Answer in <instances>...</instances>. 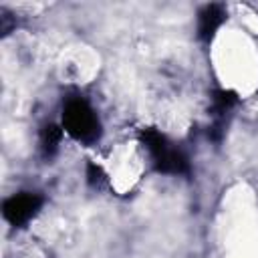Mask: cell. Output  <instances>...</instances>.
I'll use <instances>...</instances> for the list:
<instances>
[{
	"label": "cell",
	"instance_id": "cell-1",
	"mask_svg": "<svg viewBox=\"0 0 258 258\" xmlns=\"http://www.w3.org/2000/svg\"><path fill=\"white\" fill-rule=\"evenodd\" d=\"M139 141L149 151L151 163H153L157 173H165V175H187L189 173L187 155L179 147H175L157 129H153V127L141 129Z\"/></svg>",
	"mask_w": 258,
	"mask_h": 258
},
{
	"label": "cell",
	"instance_id": "cell-2",
	"mask_svg": "<svg viewBox=\"0 0 258 258\" xmlns=\"http://www.w3.org/2000/svg\"><path fill=\"white\" fill-rule=\"evenodd\" d=\"M62 129L83 145H93L101 137V123L97 113L79 95L69 97L62 105Z\"/></svg>",
	"mask_w": 258,
	"mask_h": 258
},
{
	"label": "cell",
	"instance_id": "cell-3",
	"mask_svg": "<svg viewBox=\"0 0 258 258\" xmlns=\"http://www.w3.org/2000/svg\"><path fill=\"white\" fill-rule=\"evenodd\" d=\"M40 206H42V198L38 194L20 191V194H14L8 200H4V204H2V216H4V220L8 224L20 228L30 218L36 216V212L40 210Z\"/></svg>",
	"mask_w": 258,
	"mask_h": 258
},
{
	"label": "cell",
	"instance_id": "cell-4",
	"mask_svg": "<svg viewBox=\"0 0 258 258\" xmlns=\"http://www.w3.org/2000/svg\"><path fill=\"white\" fill-rule=\"evenodd\" d=\"M226 10L222 4H206L198 14V36L204 42H210L216 34V30L224 24Z\"/></svg>",
	"mask_w": 258,
	"mask_h": 258
},
{
	"label": "cell",
	"instance_id": "cell-5",
	"mask_svg": "<svg viewBox=\"0 0 258 258\" xmlns=\"http://www.w3.org/2000/svg\"><path fill=\"white\" fill-rule=\"evenodd\" d=\"M60 137H62V129H60L58 125H54V123H48V125H44V127L40 129V139H38V143H40V155H42L44 159H50V157L56 155Z\"/></svg>",
	"mask_w": 258,
	"mask_h": 258
},
{
	"label": "cell",
	"instance_id": "cell-6",
	"mask_svg": "<svg viewBox=\"0 0 258 258\" xmlns=\"http://www.w3.org/2000/svg\"><path fill=\"white\" fill-rule=\"evenodd\" d=\"M87 179H89V183H91L93 187H103V185L107 183L105 171H103L99 165H95V163H89V165H87Z\"/></svg>",
	"mask_w": 258,
	"mask_h": 258
}]
</instances>
